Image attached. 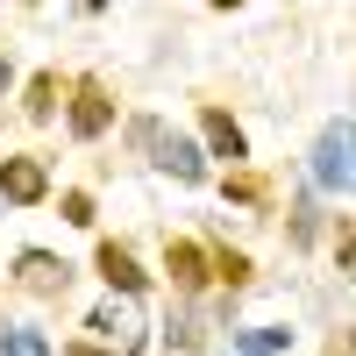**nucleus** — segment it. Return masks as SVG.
<instances>
[{
    "mask_svg": "<svg viewBox=\"0 0 356 356\" xmlns=\"http://www.w3.org/2000/svg\"><path fill=\"white\" fill-rule=\"evenodd\" d=\"M314 186L356 200V122H349V114H342V122H328V129H321V143H314Z\"/></svg>",
    "mask_w": 356,
    "mask_h": 356,
    "instance_id": "obj_1",
    "label": "nucleus"
},
{
    "mask_svg": "<svg viewBox=\"0 0 356 356\" xmlns=\"http://www.w3.org/2000/svg\"><path fill=\"white\" fill-rule=\"evenodd\" d=\"M136 136H143V150H150V164H157V171H171V178H186V186L207 171V157L193 150L186 136H171V129H157V122H136Z\"/></svg>",
    "mask_w": 356,
    "mask_h": 356,
    "instance_id": "obj_2",
    "label": "nucleus"
},
{
    "mask_svg": "<svg viewBox=\"0 0 356 356\" xmlns=\"http://www.w3.org/2000/svg\"><path fill=\"white\" fill-rule=\"evenodd\" d=\"M43 193H50V178H43V164H36V157H8V164H0V200L36 207Z\"/></svg>",
    "mask_w": 356,
    "mask_h": 356,
    "instance_id": "obj_3",
    "label": "nucleus"
},
{
    "mask_svg": "<svg viewBox=\"0 0 356 356\" xmlns=\"http://www.w3.org/2000/svg\"><path fill=\"white\" fill-rule=\"evenodd\" d=\"M65 278H72L65 257H43V250L22 257V285H36V292H65Z\"/></svg>",
    "mask_w": 356,
    "mask_h": 356,
    "instance_id": "obj_4",
    "label": "nucleus"
},
{
    "mask_svg": "<svg viewBox=\"0 0 356 356\" xmlns=\"http://www.w3.org/2000/svg\"><path fill=\"white\" fill-rule=\"evenodd\" d=\"M107 122H114L107 93H100V86H86V93H79V107H72V129H79V136H107Z\"/></svg>",
    "mask_w": 356,
    "mask_h": 356,
    "instance_id": "obj_5",
    "label": "nucleus"
},
{
    "mask_svg": "<svg viewBox=\"0 0 356 356\" xmlns=\"http://www.w3.org/2000/svg\"><path fill=\"white\" fill-rule=\"evenodd\" d=\"M93 335H107V342H129L136 335V307H122V300H107V307H93V321H86Z\"/></svg>",
    "mask_w": 356,
    "mask_h": 356,
    "instance_id": "obj_6",
    "label": "nucleus"
},
{
    "mask_svg": "<svg viewBox=\"0 0 356 356\" xmlns=\"http://www.w3.org/2000/svg\"><path fill=\"white\" fill-rule=\"evenodd\" d=\"M207 143H214V157H228V164H243V129L228 122L221 107H207Z\"/></svg>",
    "mask_w": 356,
    "mask_h": 356,
    "instance_id": "obj_7",
    "label": "nucleus"
},
{
    "mask_svg": "<svg viewBox=\"0 0 356 356\" xmlns=\"http://www.w3.org/2000/svg\"><path fill=\"white\" fill-rule=\"evenodd\" d=\"M100 278H107V285H122V292H136V285H143V271H136V257H129V250H114V243L100 250Z\"/></svg>",
    "mask_w": 356,
    "mask_h": 356,
    "instance_id": "obj_8",
    "label": "nucleus"
},
{
    "mask_svg": "<svg viewBox=\"0 0 356 356\" xmlns=\"http://www.w3.org/2000/svg\"><path fill=\"white\" fill-rule=\"evenodd\" d=\"M0 349H8V356H50V342H43L36 328H8V335H0Z\"/></svg>",
    "mask_w": 356,
    "mask_h": 356,
    "instance_id": "obj_9",
    "label": "nucleus"
},
{
    "mask_svg": "<svg viewBox=\"0 0 356 356\" xmlns=\"http://www.w3.org/2000/svg\"><path fill=\"white\" fill-rule=\"evenodd\" d=\"M285 342H292V328H250V335H243L250 356H271V349H285Z\"/></svg>",
    "mask_w": 356,
    "mask_h": 356,
    "instance_id": "obj_10",
    "label": "nucleus"
},
{
    "mask_svg": "<svg viewBox=\"0 0 356 356\" xmlns=\"http://www.w3.org/2000/svg\"><path fill=\"white\" fill-rule=\"evenodd\" d=\"M171 271L193 285V278H200V250H193V243H178V250H171Z\"/></svg>",
    "mask_w": 356,
    "mask_h": 356,
    "instance_id": "obj_11",
    "label": "nucleus"
},
{
    "mask_svg": "<svg viewBox=\"0 0 356 356\" xmlns=\"http://www.w3.org/2000/svg\"><path fill=\"white\" fill-rule=\"evenodd\" d=\"M50 100H57V86H50V79H36V86H29V114H36V122L50 114Z\"/></svg>",
    "mask_w": 356,
    "mask_h": 356,
    "instance_id": "obj_12",
    "label": "nucleus"
},
{
    "mask_svg": "<svg viewBox=\"0 0 356 356\" xmlns=\"http://www.w3.org/2000/svg\"><path fill=\"white\" fill-rule=\"evenodd\" d=\"M65 221H79V228H86V221H93V200H86V193H72V200H65Z\"/></svg>",
    "mask_w": 356,
    "mask_h": 356,
    "instance_id": "obj_13",
    "label": "nucleus"
},
{
    "mask_svg": "<svg viewBox=\"0 0 356 356\" xmlns=\"http://www.w3.org/2000/svg\"><path fill=\"white\" fill-rule=\"evenodd\" d=\"M342 271L356 278V235H349V243H342Z\"/></svg>",
    "mask_w": 356,
    "mask_h": 356,
    "instance_id": "obj_14",
    "label": "nucleus"
},
{
    "mask_svg": "<svg viewBox=\"0 0 356 356\" xmlns=\"http://www.w3.org/2000/svg\"><path fill=\"white\" fill-rule=\"evenodd\" d=\"M8 86H15V65H8V57H0V93H8Z\"/></svg>",
    "mask_w": 356,
    "mask_h": 356,
    "instance_id": "obj_15",
    "label": "nucleus"
},
{
    "mask_svg": "<svg viewBox=\"0 0 356 356\" xmlns=\"http://www.w3.org/2000/svg\"><path fill=\"white\" fill-rule=\"evenodd\" d=\"M72 356H107V349H72Z\"/></svg>",
    "mask_w": 356,
    "mask_h": 356,
    "instance_id": "obj_16",
    "label": "nucleus"
}]
</instances>
